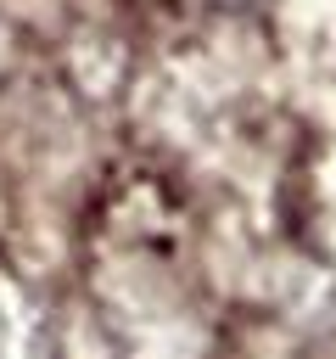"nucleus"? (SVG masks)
I'll return each instance as SVG.
<instances>
[{
  "mask_svg": "<svg viewBox=\"0 0 336 359\" xmlns=\"http://www.w3.org/2000/svg\"><path fill=\"white\" fill-rule=\"evenodd\" d=\"M0 359H56L45 309L11 269H0Z\"/></svg>",
  "mask_w": 336,
  "mask_h": 359,
  "instance_id": "f257e3e1",
  "label": "nucleus"
},
{
  "mask_svg": "<svg viewBox=\"0 0 336 359\" xmlns=\"http://www.w3.org/2000/svg\"><path fill=\"white\" fill-rule=\"evenodd\" d=\"M0 62H6V34H0Z\"/></svg>",
  "mask_w": 336,
  "mask_h": 359,
  "instance_id": "f03ea898",
  "label": "nucleus"
}]
</instances>
